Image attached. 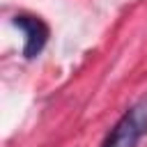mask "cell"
Segmentation results:
<instances>
[{"label": "cell", "instance_id": "obj_1", "mask_svg": "<svg viewBox=\"0 0 147 147\" xmlns=\"http://www.w3.org/2000/svg\"><path fill=\"white\" fill-rule=\"evenodd\" d=\"M147 136V99L133 103L117 124L108 131L101 147H138V142Z\"/></svg>", "mask_w": 147, "mask_h": 147}, {"label": "cell", "instance_id": "obj_2", "mask_svg": "<svg viewBox=\"0 0 147 147\" xmlns=\"http://www.w3.org/2000/svg\"><path fill=\"white\" fill-rule=\"evenodd\" d=\"M14 25H16V28L23 32V37H25L23 57H25V60H34V57L44 51V46H46V41H48V34H51L48 25H46L39 16H32V14H16V16H14Z\"/></svg>", "mask_w": 147, "mask_h": 147}]
</instances>
